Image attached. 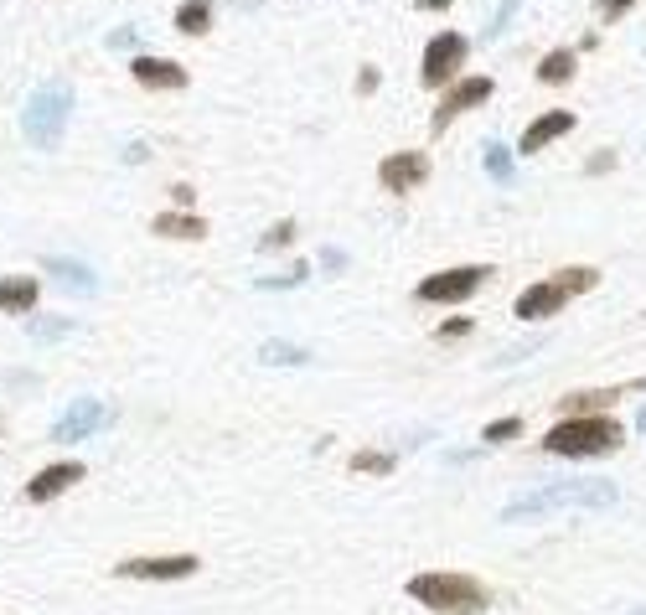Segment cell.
Wrapping results in <instances>:
<instances>
[{"instance_id": "obj_22", "label": "cell", "mask_w": 646, "mask_h": 615, "mask_svg": "<svg viewBox=\"0 0 646 615\" xmlns=\"http://www.w3.org/2000/svg\"><path fill=\"white\" fill-rule=\"evenodd\" d=\"M68 331H73V321H63V316H37V321H26V336H32V342H63Z\"/></svg>"}, {"instance_id": "obj_26", "label": "cell", "mask_w": 646, "mask_h": 615, "mask_svg": "<svg viewBox=\"0 0 646 615\" xmlns=\"http://www.w3.org/2000/svg\"><path fill=\"white\" fill-rule=\"evenodd\" d=\"M305 274H311V264H295V269H285V274H269V280H259V290H295Z\"/></svg>"}, {"instance_id": "obj_21", "label": "cell", "mask_w": 646, "mask_h": 615, "mask_svg": "<svg viewBox=\"0 0 646 615\" xmlns=\"http://www.w3.org/2000/svg\"><path fill=\"white\" fill-rule=\"evenodd\" d=\"M393 466H398L393 450H357V455H352V471H357V476H388Z\"/></svg>"}, {"instance_id": "obj_29", "label": "cell", "mask_w": 646, "mask_h": 615, "mask_svg": "<svg viewBox=\"0 0 646 615\" xmlns=\"http://www.w3.org/2000/svg\"><path fill=\"white\" fill-rule=\"evenodd\" d=\"M192 187H187V181H176V187H171V202H176V212H192Z\"/></svg>"}, {"instance_id": "obj_5", "label": "cell", "mask_w": 646, "mask_h": 615, "mask_svg": "<svg viewBox=\"0 0 646 615\" xmlns=\"http://www.w3.org/2000/svg\"><path fill=\"white\" fill-rule=\"evenodd\" d=\"M68 114H73V83L68 78H47L26 94V109H21V135L32 140L37 150H52L68 130Z\"/></svg>"}, {"instance_id": "obj_31", "label": "cell", "mask_w": 646, "mask_h": 615, "mask_svg": "<svg viewBox=\"0 0 646 615\" xmlns=\"http://www.w3.org/2000/svg\"><path fill=\"white\" fill-rule=\"evenodd\" d=\"M135 42V26H119V32H109V47H130Z\"/></svg>"}, {"instance_id": "obj_15", "label": "cell", "mask_w": 646, "mask_h": 615, "mask_svg": "<svg viewBox=\"0 0 646 615\" xmlns=\"http://www.w3.org/2000/svg\"><path fill=\"white\" fill-rule=\"evenodd\" d=\"M37 295H42V285L32 274H6V280H0V316H32Z\"/></svg>"}, {"instance_id": "obj_34", "label": "cell", "mask_w": 646, "mask_h": 615, "mask_svg": "<svg viewBox=\"0 0 646 615\" xmlns=\"http://www.w3.org/2000/svg\"><path fill=\"white\" fill-rule=\"evenodd\" d=\"M631 615H646V605H641V610H631Z\"/></svg>"}, {"instance_id": "obj_25", "label": "cell", "mask_w": 646, "mask_h": 615, "mask_svg": "<svg viewBox=\"0 0 646 615\" xmlns=\"http://www.w3.org/2000/svg\"><path fill=\"white\" fill-rule=\"evenodd\" d=\"M290 243H295V223L285 218V223H274V228L259 238V249H264V254H274V249H290Z\"/></svg>"}, {"instance_id": "obj_23", "label": "cell", "mask_w": 646, "mask_h": 615, "mask_svg": "<svg viewBox=\"0 0 646 615\" xmlns=\"http://www.w3.org/2000/svg\"><path fill=\"white\" fill-rule=\"evenodd\" d=\"M486 171H491V181H502V187H512V150L507 145H486Z\"/></svg>"}, {"instance_id": "obj_11", "label": "cell", "mask_w": 646, "mask_h": 615, "mask_svg": "<svg viewBox=\"0 0 646 615\" xmlns=\"http://www.w3.org/2000/svg\"><path fill=\"white\" fill-rule=\"evenodd\" d=\"M491 88H497L491 78H460V83H450L445 94H440V104H435V119H429V130L440 135V130L450 125L455 114H466V109L486 104V99H491Z\"/></svg>"}, {"instance_id": "obj_30", "label": "cell", "mask_w": 646, "mask_h": 615, "mask_svg": "<svg viewBox=\"0 0 646 615\" xmlns=\"http://www.w3.org/2000/svg\"><path fill=\"white\" fill-rule=\"evenodd\" d=\"M512 11H517V0H502V11H497V21H491V32H486V37H497L502 26H507V16H512Z\"/></svg>"}, {"instance_id": "obj_4", "label": "cell", "mask_w": 646, "mask_h": 615, "mask_svg": "<svg viewBox=\"0 0 646 615\" xmlns=\"http://www.w3.org/2000/svg\"><path fill=\"white\" fill-rule=\"evenodd\" d=\"M595 285H600V269H590V264H569V269H553L548 280H538V285H528V290L517 295L512 316H517V321H553V316H559L569 300L590 295Z\"/></svg>"}, {"instance_id": "obj_12", "label": "cell", "mask_w": 646, "mask_h": 615, "mask_svg": "<svg viewBox=\"0 0 646 615\" xmlns=\"http://www.w3.org/2000/svg\"><path fill=\"white\" fill-rule=\"evenodd\" d=\"M104 424H109V409L99 404V398H78V404H68V414L52 424V445H78Z\"/></svg>"}, {"instance_id": "obj_9", "label": "cell", "mask_w": 646, "mask_h": 615, "mask_svg": "<svg viewBox=\"0 0 646 615\" xmlns=\"http://www.w3.org/2000/svg\"><path fill=\"white\" fill-rule=\"evenodd\" d=\"M378 181H383L393 197H409V192H419L424 181H429V156H424V150H398V156H383Z\"/></svg>"}, {"instance_id": "obj_17", "label": "cell", "mask_w": 646, "mask_h": 615, "mask_svg": "<svg viewBox=\"0 0 646 615\" xmlns=\"http://www.w3.org/2000/svg\"><path fill=\"white\" fill-rule=\"evenodd\" d=\"M42 269H47V274H57V280H63V285H73L78 295H94V290H99V274L88 269L83 259H63V254H47V259H42Z\"/></svg>"}, {"instance_id": "obj_33", "label": "cell", "mask_w": 646, "mask_h": 615, "mask_svg": "<svg viewBox=\"0 0 646 615\" xmlns=\"http://www.w3.org/2000/svg\"><path fill=\"white\" fill-rule=\"evenodd\" d=\"M636 429H641V435H646V404H641V414H636Z\"/></svg>"}, {"instance_id": "obj_18", "label": "cell", "mask_w": 646, "mask_h": 615, "mask_svg": "<svg viewBox=\"0 0 646 615\" xmlns=\"http://www.w3.org/2000/svg\"><path fill=\"white\" fill-rule=\"evenodd\" d=\"M176 32L181 37L212 32V0H181V6H176Z\"/></svg>"}, {"instance_id": "obj_1", "label": "cell", "mask_w": 646, "mask_h": 615, "mask_svg": "<svg viewBox=\"0 0 646 615\" xmlns=\"http://www.w3.org/2000/svg\"><path fill=\"white\" fill-rule=\"evenodd\" d=\"M621 502V486L615 481H548L528 497H517L502 507V522H533V517H548V512H600V507H615Z\"/></svg>"}, {"instance_id": "obj_16", "label": "cell", "mask_w": 646, "mask_h": 615, "mask_svg": "<svg viewBox=\"0 0 646 615\" xmlns=\"http://www.w3.org/2000/svg\"><path fill=\"white\" fill-rule=\"evenodd\" d=\"M150 233L176 238V243H197V238H207V223L197 212H161V218H150Z\"/></svg>"}, {"instance_id": "obj_20", "label": "cell", "mask_w": 646, "mask_h": 615, "mask_svg": "<svg viewBox=\"0 0 646 615\" xmlns=\"http://www.w3.org/2000/svg\"><path fill=\"white\" fill-rule=\"evenodd\" d=\"M259 362H269V367H300V362H311V352L274 336V342H264V347H259Z\"/></svg>"}, {"instance_id": "obj_10", "label": "cell", "mask_w": 646, "mask_h": 615, "mask_svg": "<svg viewBox=\"0 0 646 615\" xmlns=\"http://www.w3.org/2000/svg\"><path fill=\"white\" fill-rule=\"evenodd\" d=\"M83 476H88V471H83V460H52V466H42L32 481H26V491H21V497L32 502V507H47V502H57V497H63L68 486H78Z\"/></svg>"}, {"instance_id": "obj_28", "label": "cell", "mask_w": 646, "mask_h": 615, "mask_svg": "<svg viewBox=\"0 0 646 615\" xmlns=\"http://www.w3.org/2000/svg\"><path fill=\"white\" fill-rule=\"evenodd\" d=\"M631 6H636V0H600V16H605V21H621Z\"/></svg>"}, {"instance_id": "obj_8", "label": "cell", "mask_w": 646, "mask_h": 615, "mask_svg": "<svg viewBox=\"0 0 646 615\" xmlns=\"http://www.w3.org/2000/svg\"><path fill=\"white\" fill-rule=\"evenodd\" d=\"M460 63H466V37H460V32H440L435 42L424 47V63H419L424 88H450V83H460Z\"/></svg>"}, {"instance_id": "obj_14", "label": "cell", "mask_w": 646, "mask_h": 615, "mask_svg": "<svg viewBox=\"0 0 646 615\" xmlns=\"http://www.w3.org/2000/svg\"><path fill=\"white\" fill-rule=\"evenodd\" d=\"M569 130H574V114H569V109H548L543 119H533V125L522 130V145H517V156H538L543 145L564 140Z\"/></svg>"}, {"instance_id": "obj_7", "label": "cell", "mask_w": 646, "mask_h": 615, "mask_svg": "<svg viewBox=\"0 0 646 615\" xmlns=\"http://www.w3.org/2000/svg\"><path fill=\"white\" fill-rule=\"evenodd\" d=\"M202 569L197 553H140V559H119V579H145V584H171V579H192Z\"/></svg>"}, {"instance_id": "obj_6", "label": "cell", "mask_w": 646, "mask_h": 615, "mask_svg": "<svg viewBox=\"0 0 646 615\" xmlns=\"http://www.w3.org/2000/svg\"><path fill=\"white\" fill-rule=\"evenodd\" d=\"M491 264H460V269H440V274H429V280H419V300L424 305H460V300H471L486 280H491Z\"/></svg>"}, {"instance_id": "obj_24", "label": "cell", "mask_w": 646, "mask_h": 615, "mask_svg": "<svg viewBox=\"0 0 646 615\" xmlns=\"http://www.w3.org/2000/svg\"><path fill=\"white\" fill-rule=\"evenodd\" d=\"M517 435H522V419H517V414H507V419H491V424H486L481 445H507V440H517Z\"/></svg>"}, {"instance_id": "obj_3", "label": "cell", "mask_w": 646, "mask_h": 615, "mask_svg": "<svg viewBox=\"0 0 646 615\" xmlns=\"http://www.w3.org/2000/svg\"><path fill=\"white\" fill-rule=\"evenodd\" d=\"M626 445V429L621 419L610 414H579V419H559L543 435V450L559 455V460H590V455H615Z\"/></svg>"}, {"instance_id": "obj_2", "label": "cell", "mask_w": 646, "mask_h": 615, "mask_svg": "<svg viewBox=\"0 0 646 615\" xmlns=\"http://www.w3.org/2000/svg\"><path fill=\"white\" fill-rule=\"evenodd\" d=\"M409 600L435 610V615H481L491 605V590L476 579V574H460V569H424L414 574L409 584Z\"/></svg>"}, {"instance_id": "obj_32", "label": "cell", "mask_w": 646, "mask_h": 615, "mask_svg": "<svg viewBox=\"0 0 646 615\" xmlns=\"http://www.w3.org/2000/svg\"><path fill=\"white\" fill-rule=\"evenodd\" d=\"M419 6H424V11H445V6H450V0H419Z\"/></svg>"}, {"instance_id": "obj_27", "label": "cell", "mask_w": 646, "mask_h": 615, "mask_svg": "<svg viewBox=\"0 0 646 615\" xmlns=\"http://www.w3.org/2000/svg\"><path fill=\"white\" fill-rule=\"evenodd\" d=\"M435 336H440V342H466V336H471V316H450Z\"/></svg>"}, {"instance_id": "obj_19", "label": "cell", "mask_w": 646, "mask_h": 615, "mask_svg": "<svg viewBox=\"0 0 646 615\" xmlns=\"http://www.w3.org/2000/svg\"><path fill=\"white\" fill-rule=\"evenodd\" d=\"M574 68H579V57H574L569 47H553L543 63H538V83H543V88H559V83L574 78Z\"/></svg>"}, {"instance_id": "obj_13", "label": "cell", "mask_w": 646, "mask_h": 615, "mask_svg": "<svg viewBox=\"0 0 646 615\" xmlns=\"http://www.w3.org/2000/svg\"><path fill=\"white\" fill-rule=\"evenodd\" d=\"M130 73L140 88H156V94H181L187 88V68L171 63V57H135Z\"/></svg>"}]
</instances>
